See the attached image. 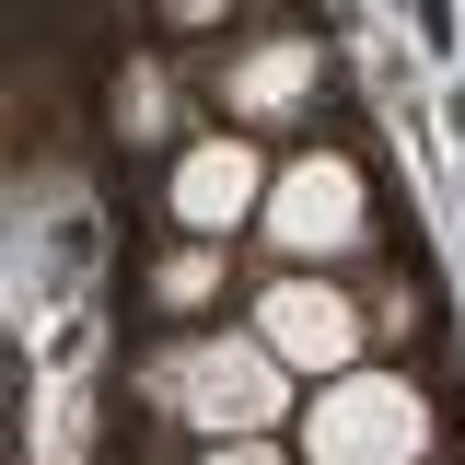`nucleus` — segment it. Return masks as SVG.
<instances>
[{"mask_svg":"<svg viewBox=\"0 0 465 465\" xmlns=\"http://www.w3.org/2000/svg\"><path fill=\"white\" fill-rule=\"evenodd\" d=\"M349 222H361V186H349L338 163L291 174V198H280V232H291V244H349Z\"/></svg>","mask_w":465,"mask_h":465,"instance_id":"1","label":"nucleus"},{"mask_svg":"<svg viewBox=\"0 0 465 465\" xmlns=\"http://www.w3.org/2000/svg\"><path fill=\"white\" fill-rule=\"evenodd\" d=\"M268 326H280L291 361H349V314H338V302H314V291H280Z\"/></svg>","mask_w":465,"mask_h":465,"instance_id":"2","label":"nucleus"},{"mask_svg":"<svg viewBox=\"0 0 465 465\" xmlns=\"http://www.w3.org/2000/svg\"><path fill=\"white\" fill-rule=\"evenodd\" d=\"M232 198H244V152H210V163L186 174V210H198V222H222Z\"/></svg>","mask_w":465,"mask_h":465,"instance_id":"3","label":"nucleus"},{"mask_svg":"<svg viewBox=\"0 0 465 465\" xmlns=\"http://www.w3.org/2000/svg\"><path fill=\"white\" fill-rule=\"evenodd\" d=\"M222 465H268V454H222Z\"/></svg>","mask_w":465,"mask_h":465,"instance_id":"4","label":"nucleus"}]
</instances>
